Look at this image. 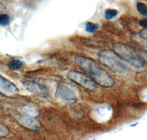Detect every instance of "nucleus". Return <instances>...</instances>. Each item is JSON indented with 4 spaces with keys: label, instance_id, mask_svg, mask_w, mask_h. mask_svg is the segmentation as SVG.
Wrapping results in <instances>:
<instances>
[{
    "label": "nucleus",
    "instance_id": "1",
    "mask_svg": "<svg viewBox=\"0 0 147 140\" xmlns=\"http://www.w3.org/2000/svg\"><path fill=\"white\" fill-rule=\"evenodd\" d=\"M74 62L82 70L90 74L97 84L105 88H112L115 85V80L111 75L99 67L95 60L87 57L77 55L74 58Z\"/></svg>",
    "mask_w": 147,
    "mask_h": 140
},
{
    "label": "nucleus",
    "instance_id": "2",
    "mask_svg": "<svg viewBox=\"0 0 147 140\" xmlns=\"http://www.w3.org/2000/svg\"><path fill=\"white\" fill-rule=\"evenodd\" d=\"M113 51L122 60H125L130 65L137 69H142L144 67V62L139 54L132 47L125 43L116 42L113 44Z\"/></svg>",
    "mask_w": 147,
    "mask_h": 140
},
{
    "label": "nucleus",
    "instance_id": "3",
    "mask_svg": "<svg viewBox=\"0 0 147 140\" xmlns=\"http://www.w3.org/2000/svg\"><path fill=\"white\" fill-rule=\"evenodd\" d=\"M99 61L105 67L117 74H124L127 72V67L122 62V59L110 50H102L98 54Z\"/></svg>",
    "mask_w": 147,
    "mask_h": 140
},
{
    "label": "nucleus",
    "instance_id": "4",
    "mask_svg": "<svg viewBox=\"0 0 147 140\" xmlns=\"http://www.w3.org/2000/svg\"><path fill=\"white\" fill-rule=\"evenodd\" d=\"M67 77L71 81L80 86L88 91L94 92L97 89V83L92 77L82 72H77L75 70L69 71L67 74Z\"/></svg>",
    "mask_w": 147,
    "mask_h": 140
},
{
    "label": "nucleus",
    "instance_id": "5",
    "mask_svg": "<svg viewBox=\"0 0 147 140\" xmlns=\"http://www.w3.org/2000/svg\"><path fill=\"white\" fill-rule=\"evenodd\" d=\"M55 95L59 100L67 105H74L77 102V97L75 94L69 87L63 84L58 85Z\"/></svg>",
    "mask_w": 147,
    "mask_h": 140
},
{
    "label": "nucleus",
    "instance_id": "6",
    "mask_svg": "<svg viewBox=\"0 0 147 140\" xmlns=\"http://www.w3.org/2000/svg\"><path fill=\"white\" fill-rule=\"evenodd\" d=\"M22 83L25 86V88H27V90L38 97L45 98V97H48L49 94L47 87L39 83L34 81V80L24 79V80H22Z\"/></svg>",
    "mask_w": 147,
    "mask_h": 140
},
{
    "label": "nucleus",
    "instance_id": "7",
    "mask_svg": "<svg viewBox=\"0 0 147 140\" xmlns=\"http://www.w3.org/2000/svg\"><path fill=\"white\" fill-rule=\"evenodd\" d=\"M16 120L22 126L28 130H38L41 128L40 123L38 122V120L35 118V117L24 114V115L18 116Z\"/></svg>",
    "mask_w": 147,
    "mask_h": 140
},
{
    "label": "nucleus",
    "instance_id": "8",
    "mask_svg": "<svg viewBox=\"0 0 147 140\" xmlns=\"http://www.w3.org/2000/svg\"><path fill=\"white\" fill-rule=\"evenodd\" d=\"M18 92V88L11 81L0 75V94L11 97Z\"/></svg>",
    "mask_w": 147,
    "mask_h": 140
},
{
    "label": "nucleus",
    "instance_id": "9",
    "mask_svg": "<svg viewBox=\"0 0 147 140\" xmlns=\"http://www.w3.org/2000/svg\"><path fill=\"white\" fill-rule=\"evenodd\" d=\"M23 111L27 115L32 116V117H36L38 115V111L37 109V107L30 104L24 107Z\"/></svg>",
    "mask_w": 147,
    "mask_h": 140
},
{
    "label": "nucleus",
    "instance_id": "10",
    "mask_svg": "<svg viewBox=\"0 0 147 140\" xmlns=\"http://www.w3.org/2000/svg\"><path fill=\"white\" fill-rule=\"evenodd\" d=\"M23 66L22 61L19 60H13L10 61L7 64V67L12 71H16V70L20 69Z\"/></svg>",
    "mask_w": 147,
    "mask_h": 140
},
{
    "label": "nucleus",
    "instance_id": "11",
    "mask_svg": "<svg viewBox=\"0 0 147 140\" xmlns=\"http://www.w3.org/2000/svg\"><path fill=\"white\" fill-rule=\"evenodd\" d=\"M99 28V26L96 24L92 23V22H88L85 24V30L86 31L90 33H94L98 30Z\"/></svg>",
    "mask_w": 147,
    "mask_h": 140
},
{
    "label": "nucleus",
    "instance_id": "12",
    "mask_svg": "<svg viewBox=\"0 0 147 140\" xmlns=\"http://www.w3.org/2000/svg\"><path fill=\"white\" fill-rule=\"evenodd\" d=\"M138 10L141 15L146 16L147 15V5L143 2H138L136 5Z\"/></svg>",
    "mask_w": 147,
    "mask_h": 140
},
{
    "label": "nucleus",
    "instance_id": "13",
    "mask_svg": "<svg viewBox=\"0 0 147 140\" xmlns=\"http://www.w3.org/2000/svg\"><path fill=\"white\" fill-rule=\"evenodd\" d=\"M118 11L115 9H108L105 12V18L107 19H112L114 17L116 16Z\"/></svg>",
    "mask_w": 147,
    "mask_h": 140
},
{
    "label": "nucleus",
    "instance_id": "14",
    "mask_svg": "<svg viewBox=\"0 0 147 140\" xmlns=\"http://www.w3.org/2000/svg\"><path fill=\"white\" fill-rule=\"evenodd\" d=\"M10 22V17L7 14H0V25L5 26L8 24Z\"/></svg>",
    "mask_w": 147,
    "mask_h": 140
},
{
    "label": "nucleus",
    "instance_id": "15",
    "mask_svg": "<svg viewBox=\"0 0 147 140\" xmlns=\"http://www.w3.org/2000/svg\"><path fill=\"white\" fill-rule=\"evenodd\" d=\"M10 131L7 127L5 126L3 124L0 123V137H5L9 134Z\"/></svg>",
    "mask_w": 147,
    "mask_h": 140
},
{
    "label": "nucleus",
    "instance_id": "16",
    "mask_svg": "<svg viewBox=\"0 0 147 140\" xmlns=\"http://www.w3.org/2000/svg\"><path fill=\"white\" fill-rule=\"evenodd\" d=\"M140 35L141 38L147 41V28H144V30H140Z\"/></svg>",
    "mask_w": 147,
    "mask_h": 140
},
{
    "label": "nucleus",
    "instance_id": "17",
    "mask_svg": "<svg viewBox=\"0 0 147 140\" xmlns=\"http://www.w3.org/2000/svg\"><path fill=\"white\" fill-rule=\"evenodd\" d=\"M139 55L141 57V58L143 59L144 63L147 64V52H140Z\"/></svg>",
    "mask_w": 147,
    "mask_h": 140
},
{
    "label": "nucleus",
    "instance_id": "18",
    "mask_svg": "<svg viewBox=\"0 0 147 140\" xmlns=\"http://www.w3.org/2000/svg\"><path fill=\"white\" fill-rule=\"evenodd\" d=\"M139 24L141 26V27H144V28H147V18H144V19H141L139 22Z\"/></svg>",
    "mask_w": 147,
    "mask_h": 140
}]
</instances>
